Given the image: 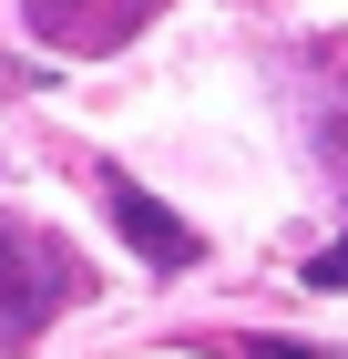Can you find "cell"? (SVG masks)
Listing matches in <instances>:
<instances>
[{"mask_svg": "<svg viewBox=\"0 0 348 359\" xmlns=\"http://www.w3.org/2000/svg\"><path fill=\"white\" fill-rule=\"evenodd\" d=\"M307 287H348V236H338L328 257H307Z\"/></svg>", "mask_w": 348, "mask_h": 359, "instance_id": "obj_4", "label": "cell"}, {"mask_svg": "<svg viewBox=\"0 0 348 359\" xmlns=\"http://www.w3.org/2000/svg\"><path fill=\"white\" fill-rule=\"evenodd\" d=\"M103 205H113V226L134 236V257H144L154 277H174V267H195V257H205V236H195L164 195H144L134 175H113V165H103Z\"/></svg>", "mask_w": 348, "mask_h": 359, "instance_id": "obj_2", "label": "cell"}, {"mask_svg": "<svg viewBox=\"0 0 348 359\" xmlns=\"http://www.w3.org/2000/svg\"><path fill=\"white\" fill-rule=\"evenodd\" d=\"M72 298H82V267L62 257V236L0 226V339H41Z\"/></svg>", "mask_w": 348, "mask_h": 359, "instance_id": "obj_1", "label": "cell"}, {"mask_svg": "<svg viewBox=\"0 0 348 359\" xmlns=\"http://www.w3.org/2000/svg\"><path fill=\"white\" fill-rule=\"evenodd\" d=\"M154 11L164 0H31L41 41H62V52H113V41H134Z\"/></svg>", "mask_w": 348, "mask_h": 359, "instance_id": "obj_3", "label": "cell"}]
</instances>
